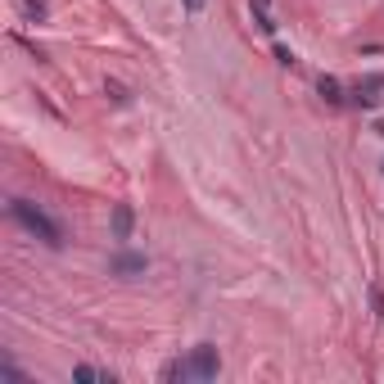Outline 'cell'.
Returning a JSON list of instances; mask_svg holds the SVG:
<instances>
[{
  "instance_id": "cell-5",
  "label": "cell",
  "mask_w": 384,
  "mask_h": 384,
  "mask_svg": "<svg viewBox=\"0 0 384 384\" xmlns=\"http://www.w3.org/2000/svg\"><path fill=\"white\" fill-rule=\"evenodd\" d=\"M131 226H136L131 204H118V208H114V240H122V244H127V240H131Z\"/></svg>"
},
{
  "instance_id": "cell-9",
  "label": "cell",
  "mask_w": 384,
  "mask_h": 384,
  "mask_svg": "<svg viewBox=\"0 0 384 384\" xmlns=\"http://www.w3.org/2000/svg\"><path fill=\"white\" fill-rule=\"evenodd\" d=\"M371 307H375V317L384 321V290H371Z\"/></svg>"
},
{
  "instance_id": "cell-8",
  "label": "cell",
  "mask_w": 384,
  "mask_h": 384,
  "mask_svg": "<svg viewBox=\"0 0 384 384\" xmlns=\"http://www.w3.org/2000/svg\"><path fill=\"white\" fill-rule=\"evenodd\" d=\"M339 91H344V86L334 82V77H321V95H326L330 104H344V95H339Z\"/></svg>"
},
{
  "instance_id": "cell-12",
  "label": "cell",
  "mask_w": 384,
  "mask_h": 384,
  "mask_svg": "<svg viewBox=\"0 0 384 384\" xmlns=\"http://www.w3.org/2000/svg\"><path fill=\"white\" fill-rule=\"evenodd\" d=\"M181 5H185V14H199V9L208 5V0H181Z\"/></svg>"
},
{
  "instance_id": "cell-10",
  "label": "cell",
  "mask_w": 384,
  "mask_h": 384,
  "mask_svg": "<svg viewBox=\"0 0 384 384\" xmlns=\"http://www.w3.org/2000/svg\"><path fill=\"white\" fill-rule=\"evenodd\" d=\"M104 91H109V95H114V100H118V104H127V91H122V86H118V82H109V86H104Z\"/></svg>"
},
{
  "instance_id": "cell-6",
  "label": "cell",
  "mask_w": 384,
  "mask_h": 384,
  "mask_svg": "<svg viewBox=\"0 0 384 384\" xmlns=\"http://www.w3.org/2000/svg\"><path fill=\"white\" fill-rule=\"evenodd\" d=\"M72 380H100V384H114V375H109V371H95V366H77V371H72Z\"/></svg>"
},
{
  "instance_id": "cell-7",
  "label": "cell",
  "mask_w": 384,
  "mask_h": 384,
  "mask_svg": "<svg viewBox=\"0 0 384 384\" xmlns=\"http://www.w3.org/2000/svg\"><path fill=\"white\" fill-rule=\"evenodd\" d=\"M23 14L28 23H45V0H23Z\"/></svg>"
},
{
  "instance_id": "cell-2",
  "label": "cell",
  "mask_w": 384,
  "mask_h": 384,
  "mask_svg": "<svg viewBox=\"0 0 384 384\" xmlns=\"http://www.w3.org/2000/svg\"><path fill=\"white\" fill-rule=\"evenodd\" d=\"M185 362V384L190 380H217V371H221V357L213 344H199V349H190V357H181Z\"/></svg>"
},
{
  "instance_id": "cell-4",
  "label": "cell",
  "mask_w": 384,
  "mask_h": 384,
  "mask_svg": "<svg viewBox=\"0 0 384 384\" xmlns=\"http://www.w3.org/2000/svg\"><path fill=\"white\" fill-rule=\"evenodd\" d=\"M249 14H253V28L276 36V18H271V0H249Z\"/></svg>"
},
{
  "instance_id": "cell-3",
  "label": "cell",
  "mask_w": 384,
  "mask_h": 384,
  "mask_svg": "<svg viewBox=\"0 0 384 384\" xmlns=\"http://www.w3.org/2000/svg\"><path fill=\"white\" fill-rule=\"evenodd\" d=\"M145 267H150V258H145V253H118L114 263H109L114 276H136V271H145Z\"/></svg>"
},
{
  "instance_id": "cell-1",
  "label": "cell",
  "mask_w": 384,
  "mask_h": 384,
  "mask_svg": "<svg viewBox=\"0 0 384 384\" xmlns=\"http://www.w3.org/2000/svg\"><path fill=\"white\" fill-rule=\"evenodd\" d=\"M9 217H14L28 235H36L45 249H59V244H64V226H59L45 208H36L32 199H9Z\"/></svg>"
},
{
  "instance_id": "cell-11",
  "label": "cell",
  "mask_w": 384,
  "mask_h": 384,
  "mask_svg": "<svg viewBox=\"0 0 384 384\" xmlns=\"http://www.w3.org/2000/svg\"><path fill=\"white\" fill-rule=\"evenodd\" d=\"M276 59H280L285 68H294V50H285V45H276Z\"/></svg>"
}]
</instances>
